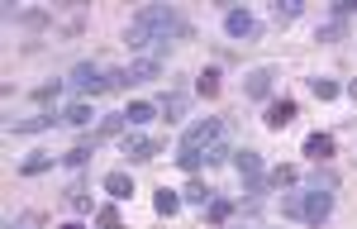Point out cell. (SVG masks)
Returning a JSON list of instances; mask_svg holds the SVG:
<instances>
[{"instance_id":"6da1fadb","label":"cell","mask_w":357,"mask_h":229,"mask_svg":"<svg viewBox=\"0 0 357 229\" xmlns=\"http://www.w3.org/2000/svg\"><path fill=\"white\" fill-rule=\"evenodd\" d=\"M329 215H333V191L314 182V186L305 191V225H314V229H319L324 220H329Z\"/></svg>"},{"instance_id":"7a4b0ae2","label":"cell","mask_w":357,"mask_h":229,"mask_svg":"<svg viewBox=\"0 0 357 229\" xmlns=\"http://www.w3.org/2000/svg\"><path fill=\"white\" fill-rule=\"evenodd\" d=\"M220 134H224V124L215 119V114H205V119L186 124V134H181V143H176V148H210Z\"/></svg>"},{"instance_id":"3957f363","label":"cell","mask_w":357,"mask_h":229,"mask_svg":"<svg viewBox=\"0 0 357 229\" xmlns=\"http://www.w3.org/2000/svg\"><path fill=\"white\" fill-rule=\"evenodd\" d=\"M67 91H77V96H96V91H105V72H100L96 62H77L72 77H67Z\"/></svg>"},{"instance_id":"277c9868","label":"cell","mask_w":357,"mask_h":229,"mask_svg":"<svg viewBox=\"0 0 357 229\" xmlns=\"http://www.w3.org/2000/svg\"><path fill=\"white\" fill-rule=\"evenodd\" d=\"M234 168H238V177L248 182V191H252V196H262V191H267V182H262V158H257L252 148H238V153H234Z\"/></svg>"},{"instance_id":"5b68a950","label":"cell","mask_w":357,"mask_h":229,"mask_svg":"<svg viewBox=\"0 0 357 229\" xmlns=\"http://www.w3.org/2000/svg\"><path fill=\"white\" fill-rule=\"evenodd\" d=\"M224 34H229V38H243V43H252L262 29H257V20H252L248 10H224Z\"/></svg>"},{"instance_id":"8992f818","label":"cell","mask_w":357,"mask_h":229,"mask_svg":"<svg viewBox=\"0 0 357 229\" xmlns=\"http://www.w3.org/2000/svg\"><path fill=\"white\" fill-rule=\"evenodd\" d=\"M53 124H67L57 110H43V114H29V119H10L5 129L10 134H43V129H53Z\"/></svg>"},{"instance_id":"52a82bcc","label":"cell","mask_w":357,"mask_h":229,"mask_svg":"<svg viewBox=\"0 0 357 229\" xmlns=\"http://www.w3.org/2000/svg\"><path fill=\"white\" fill-rule=\"evenodd\" d=\"M272 82H276V72H272V67H257V72H248L243 96H252V101H267V96H272Z\"/></svg>"},{"instance_id":"ba28073f","label":"cell","mask_w":357,"mask_h":229,"mask_svg":"<svg viewBox=\"0 0 357 229\" xmlns=\"http://www.w3.org/2000/svg\"><path fill=\"white\" fill-rule=\"evenodd\" d=\"M124 153H129V163H148V158H158L162 148L153 139H143V134H124Z\"/></svg>"},{"instance_id":"9c48e42d","label":"cell","mask_w":357,"mask_h":229,"mask_svg":"<svg viewBox=\"0 0 357 229\" xmlns=\"http://www.w3.org/2000/svg\"><path fill=\"white\" fill-rule=\"evenodd\" d=\"M291 119H296V101H272L267 114H262V124H267V129H286Z\"/></svg>"},{"instance_id":"30bf717a","label":"cell","mask_w":357,"mask_h":229,"mask_svg":"<svg viewBox=\"0 0 357 229\" xmlns=\"http://www.w3.org/2000/svg\"><path fill=\"white\" fill-rule=\"evenodd\" d=\"M305 158L329 163V158H333V134H310V139H305Z\"/></svg>"},{"instance_id":"8fae6325","label":"cell","mask_w":357,"mask_h":229,"mask_svg":"<svg viewBox=\"0 0 357 229\" xmlns=\"http://www.w3.org/2000/svg\"><path fill=\"white\" fill-rule=\"evenodd\" d=\"M124 72H129V86H134V82H153V77L162 72V62H158V57H138V62L124 67Z\"/></svg>"},{"instance_id":"7c38bea8","label":"cell","mask_w":357,"mask_h":229,"mask_svg":"<svg viewBox=\"0 0 357 229\" xmlns=\"http://www.w3.org/2000/svg\"><path fill=\"white\" fill-rule=\"evenodd\" d=\"M105 191H110L114 200H129L134 196V177H129V172H110V177H105Z\"/></svg>"},{"instance_id":"4fadbf2b","label":"cell","mask_w":357,"mask_h":229,"mask_svg":"<svg viewBox=\"0 0 357 229\" xmlns=\"http://www.w3.org/2000/svg\"><path fill=\"white\" fill-rule=\"evenodd\" d=\"M158 110H162V119H181L186 114V96L181 91H167L162 101H158Z\"/></svg>"},{"instance_id":"5bb4252c","label":"cell","mask_w":357,"mask_h":229,"mask_svg":"<svg viewBox=\"0 0 357 229\" xmlns=\"http://www.w3.org/2000/svg\"><path fill=\"white\" fill-rule=\"evenodd\" d=\"M153 210H158V215H176V210H181V191H172V186H162V191L153 196Z\"/></svg>"},{"instance_id":"9a60e30c","label":"cell","mask_w":357,"mask_h":229,"mask_svg":"<svg viewBox=\"0 0 357 229\" xmlns=\"http://www.w3.org/2000/svg\"><path fill=\"white\" fill-rule=\"evenodd\" d=\"M181 200H191V205H200V210H205V205L215 200V186H205V182H191V186L181 191Z\"/></svg>"},{"instance_id":"2e32d148","label":"cell","mask_w":357,"mask_h":229,"mask_svg":"<svg viewBox=\"0 0 357 229\" xmlns=\"http://www.w3.org/2000/svg\"><path fill=\"white\" fill-rule=\"evenodd\" d=\"M62 119H67V124H77V129H91V119H96V110H91L86 101H77L72 110H62Z\"/></svg>"},{"instance_id":"e0dca14e","label":"cell","mask_w":357,"mask_h":229,"mask_svg":"<svg viewBox=\"0 0 357 229\" xmlns=\"http://www.w3.org/2000/svg\"><path fill=\"white\" fill-rule=\"evenodd\" d=\"M229 215H234V200H224V196H215L205 205V220H210V225H224Z\"/></svg>"},{"instance_id":"ac0fdd59","label":"cell","mask_w":357,"mask_h":229,"mask_svg":"<svg viewBox=\"0 0 357 229\" xmlns=\"http://www.w3.org/2000/svg\"><path fill=\"white\" fill-rule=\"evenodd\" d=\"M296 182H301V172H296V168H272V172H267V186H272V191L296 186Z\"/></svg>"},{"instance_id":"d6986e66","label":"cell","mask_w":357,"mask_h":229,"mask_svg":"<svg viewBox=\"0 0 357 229\" xmlns=\"http://www.w3.org/2000/svg\"><path fill=\"white\" fill-rule=\"evenodd\" d=\"M281 215H286V220H305V196L301 191H286V196H281Z\"/></svg>"},{"instance_id":"ffe728a7","label":"cell","mask_w":357,"mask_h":229,"mask_svg":"<svg viewBox=\"0 0 357 229\" xmlns=\"http://www.w3.org/2000/svg\"><path fill=\"white\" fill-rule=\"evenodd\" d=\"M129 124H148V119H158V105H148V101H129Z\"/></svg>"},{"instance_id":"44dd1931","label":"cell","mask_w":357,"mask_h":229,"mask_svg":"<svg viewBox=\"0 0 357 229\" xmlns=\"http://www.w3.org/2000/svg\"><path fill=\"white\" fill-rule=\"evenodd\" d=\"M195 91H200V96H220V67H205V72L195 77Z\"/></svg>"},{"instance_id":"7402d4cb","label":"cell","mask_w":357,"mask_h":229,"mask_svg":"<svg viewBox=\"0 0 357 229\" xmlns=\"http://www.w3.org/2000/svg\"><path fill=\"white\" fill-rule=\"evenodd\" d=\"M200 163H205L200 148H176V168H181V172H200Z\"/></svg>"},{"instance_id":"603a6c76","label":"cell","mask_w":357,"mask_h":229,"mask_svg":"<svg viewBox=\"0 0 357 229\" xmlns=\"http://www.w3.org/2000/svg\"><path fill=\"white\" fill-rule=\"evenodd\" d=\"M91 148H96V143H77V148H67L62 163H67V168H86V163H91Z\"/></svg>"},{"instance_id":"cb8c5ba5","label":"cell","mask_w":357,"mask_h":229,"mask_svg":"<svg viewBox=\"0 0 357 229\" xmlns=\"http://www.w3.org/2000/svg\"><path fill=\"white\" fill-rule=\"evenodd\" d=\"M48 168H53V153H33V158H24L20 172H24V177H38V172H48Z\"/></svg>"},{"instance_id":"d4e9b609","label":"cell","mask_w":357,"mask_h":229,"mask_svg":"<svg viewBox=\"0 0 357 229\" xmlns=\"http://www.w3.org/2000/svg\"><path fill=\"white\" fill-rule=\"evenodd\" d=\"M124 124H129V114L119 110V114H105V119H100V134H96V139H110V134H119V129H124Z\"/></svg>"},{"instance_id":"484cf974","label":"cell","mask_w":357,"mask_h":229,"mask_svg":"<svg viewBox=\"0 0 357 229\" xmlns=\"http://www.w3.org/2000/svg\"><path fill=\"white\" fill-rule=\"evenodd\" d=\"M276 24H291V20H301V5H296V0H286V5H281V0H276Z\"/></svg>"},{"instance_id":"4316f807","label":"cell","mask_w":357,"mask_h":229,"mask_svg":"<svg viewBox=\"0 0 357 229\" xmlns=\"http://www.w3.org/2000/svg\"><path fill=\"white\" fill-rule=\"evenodd\" d=\"M319 43H338L343 38V20H329V24H319V34H314Z\"/></svg>"},{"instance_id":"83f0119b","label":"cell","mask_w":357,"mask_h":229,"mask_svg":"<svg viewBox=\"0 0 357 229\" xmlns=\"http://www.w3.org/2000/svg\"><path fill=\"white\" fill-rule=\"evenodd\" d=\"M67 205H72L77 215H86V210H91V196H86L82 186H67Z\"/></svg>"},{"instance_id":"f1b7e54d","label":"cell","mask_w":357,"mask_h":229,"mask_svg":"<svg viewBox=\"0 0 357 229\" xmlns=\"http://www.w3.org/2000/svg\"><path fill=\"white\" fill-rule=\"evenodd\" d=\"M310 91H314V101H333V96H338V86L324 82V77H314V82H310Z\"/></svg>"},{"instance_id":"f546056e","label":"cell","mask_w":357,"mask_h":229,"mask_svg":"<svg viewBox=\"0 0 357 229\" xmlns=\"http://www.w3.org/2000/svg\"><path fill=\"white\" fill-rule=\"evenodd\" d=\"M96 220H100V229H119V210H114V205H100Z\"/></svg>"},{"instance_id":"4dcf8cb0","label":"cell","mask_w":357,"mask_h":229,"mask_svg":"<svg viewBox=\"0 0 357 229\" xmlns=\"http://www.w3.org/2000/svg\"><path fill=\"white\" fill-rule=\"evenodd\" d=\"M20 24H29V29H48V15H43V10H24V15H20Z\"/></svg>"},{"instance_id":"1f68e13d","label":"cell","mask_w":357,"mask_h":229,"mask_svg":"<svg viewBox=\"0 0 357 229\" xmlns=\"http://www.w3.org/2000/svg\"><path fill=\"white\" fill-rule=\"evenodd\" d=\"M224 158H229V148H224L220 139H215L210 148H205V163H210V168H215V163H224Z\"/></svg>"},{"instance_id":"d6a6232c","label":"cell","mask_w":357,"mask_h":229,"mask_svg":"<svg viewBox=\"0 0 357 229\" xmlns=\"http://www.w3.org/2000/svg\"><path fill=\"white\" fill-rule=\"evenodd\" d=\"M62 86H67V82H48V86H38L33 96H38V101H53V96H57V91H62Z\"/></svg>"},{"instance_id":"836d02e7","label":"cell","mask_w":357,"mask_h":229,"mask_svg":"<svg viewBox=\"0 0 357 229\" xmlns=\"http://www.w3.org/2000/svg\"><path fill=\"white\" fill-rule=\"evenodd\" d=\"M353 10H357L353 0H338V5H333V20H348V15H353Z\"/></svg>"},{"instance_id":"e575fe53","label":"cell","mask_w":357,"mask_h":229,"mask_svg":"<svg viewBox=\"0 0 357 229\" xmlns=\"http://www.w3.org/2000/svg\"><path fill=\"white\" fill-rule=\"evenodd\" d=\"M62 229H86V225H82V220H67V225H62Z\"/></svg>"},{"instance_id":"d590c367","label":"cell","mask_w":357,"mask_h":229,"mask_svg":"<svg viewBox=\"0 0 357 229\" xmlns=\"http://www.w3.org/2000/svg\"><path fill=\"white\" fill-rule=\"evenodd\" d=\"M348 96H353V101H357V77H353V82H348Z\"/></svg>"},{"instance_id":"8d00e7d4","label":"cell","mask_w":357,"mask_h":229,"mask_svg":"<svg viewBox=\"0 0 357 229\" xmlns=\"http://www.w3.org/2000/svg\"><path fill=\"white\" fill-rule=\"evenodd\" d=\"M20 229H29V225H20Z\"/></svg>"}]
</instances>
